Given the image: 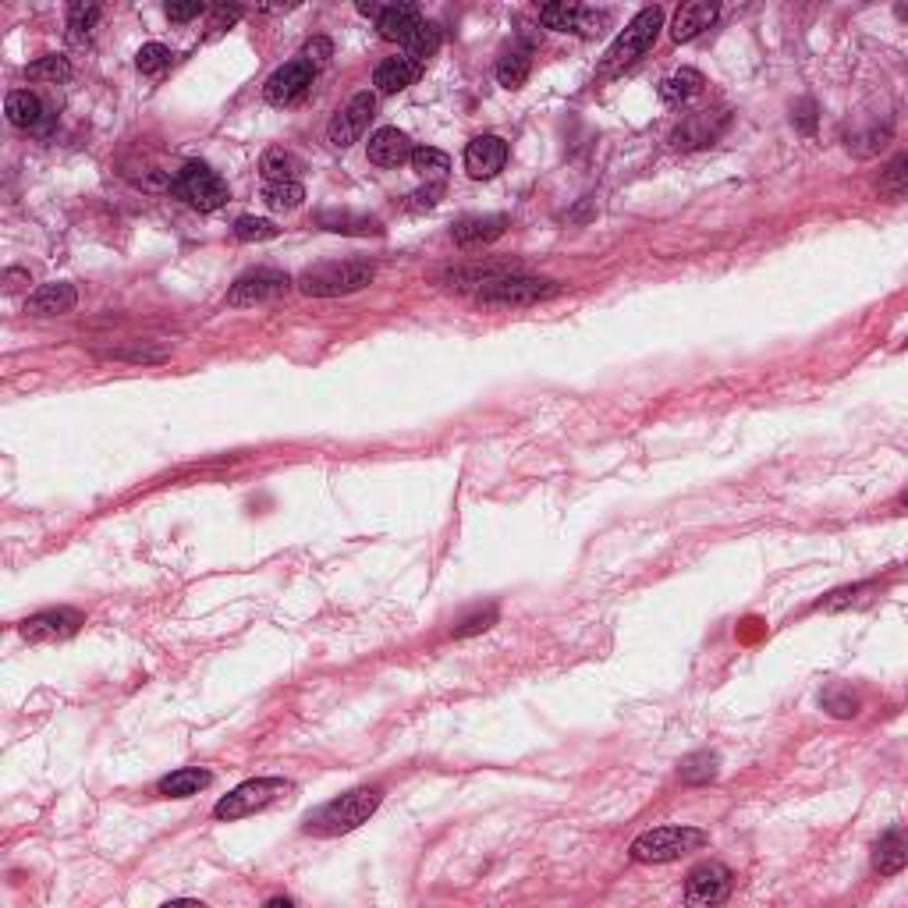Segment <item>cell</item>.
Returning <instances> with one entry per match:
<instances>
[{
	"label": "cell",
	"instance_id": "1",
	"mask_svg": "<svg viewBox=\"0 0 908 908\" xmlns=\"http://www.w3.org/2000/svg\"><path fill=\"white\" fill-rule=\"evenodd\" d=\"M384 802V791L380 788H352L345 795L330 799L327 806H320L313 816L306 820V834L313 838H341L348 830L362 827L369 816L380 809Z\"/></svg>",
	"mask_w": 908,
	"mask_h": 908
},
{
	"label": "cell",
	"instance_id": "2",
	"mask_svg": "<svg viewBox=\"0 0 908 908\" xmlns=\"http://www.w3.org/2000/svg\"><path fill=\"white\" fill-rule=\"evenodd\" d=\"M376 267L369 259H334V263H320L309 267L298 277L295 288L309 298H337V295H355L366 284H373Z\"/></svg>",
	"mask_w": 908,
	"mask_h": 908
},
{
	"label": "cell",
	"instance_id": "3",
	"mask_svg": "<svg viewBox=\"0 0 908 908\" xmlns=\"http://www.w3.org/2000/svg\"><path fill=\"white\" fill-rule=\"evenodd\" d=\"M660 29H664V11L660 8H642L639 15L632 18V22L625 25V29L618 32V40L607 47V54H603V64H600V79H614L618 71H625L628 64L639 61L646 50L657 43Z\"/></svg>",
	"mask_w": 908,
	"mask_h": 908
},
{
	"label": "cell",
	"instance_id": "4",
	"mask_svg": "<svg viewBox=\"0 0 908 908\" xmlns=\"http://www.w3.org/2000/svg\"><path fill=\"white\" fill-rule=\"evenodd\" d=\"M706 841L710 838L699 827H657L639 834L632 841V848H628V855H632V862H642V866H650V862H674L681 855L703 848Z\"/></svg>",
	"mask_w": 908,
	"mask_h": 908
},
{
	"label": "cell",
	"instance_id": "5",
	"mask_svg": "<svg viewBox=\"0 0 908 908\" xmlns=\"http://www.w3.org/2000/svg\"><path fill=\"white\" fill-rule=\"evenodd\" d=\"M171 192L178 199H185L192 210L199 213H213L220 210V206L231 199V192H227V181L220 178L217 171H210L206 164H199V160H188L185 167H181L178 174L171 178Z\"/></svg>",
	"mask_w": 908,
	"mask_h": 908
},
{
	"label": "cell",
	"instance_id": "6",
	"mask_svg": "<svg viewBox=\"0 0 908 908\" xmlns=\"http://www.w3.org/2000/svg\"><path fill=\"white\" fill-rule=\"evenodd\" d=\"M284 795H291V781H284V777H256V781H245L235 791H227L224 799L213 806V816L217 820H242V816H252L259 809L281 802Z\"/></svg>",
	"mask_w": 908,
	"mask_h": 908
},
{
	"label": "cell",
	"instance_id": "7",
	"mask_svg": "<svg viewBox=\"0 0 908 908\" xmlns=\"http://www.w3.org/2000/svg\"><path fill=\"white\" fill-rule=\"evenodd\" d=\"M561 295L557 281H547V277H525V274H511L504 281L490 284L486 291H479V306H504V309H515V306H536V302H547V298Z\"/></svg>",
	"mask_w": 908,
	"mask_h": 908
},
{
	"label": "cell",
	"instance_id": "8",
	"mask_svg": "<svg viewBox=\"0 0 908 908\" xmlns=\"http://www.w3.org/2000/svg\"><path fill=\"white\" fill-rule=\"evenodd\" d=\"M291 291V277L281 270L259 267L242 274L231 291H227V306H263V302H277Z\"/></svg>",
	"mask_w": 908,
	"mask_h": 908
},
{
	"label": "cell",
	"instance_id": "9",
	"mask_svg": "<svg viewBox=\"0 0 908 908\" xmlns=\"http://www.w3.org/2000/svg\"><path fill=\"white\" fill-rule=\"evenodd\" d=\"M373 110H376V96L373 93H355L352 100L345 103V107L337 110L334 121H330V128H327L330 146L348 149L352 142H359V135L366 132L369 121H373Z\"/></svg>",
	"mask_w": 908,
	"mask_h": 908
},
{
	"label": "cell",
	"instance_id": "10",
	"mask_svg": "<svg viewBox=\"0 0 908 908\" xmlns=\"http://www.w3.org/2000/svg\"><path fill=\"white\" fill-rule=\"evenodd\" d=\"M313 64L302 57V61H288L284 68H277L274 75L267 79V86H263V96H267V103H274V107H288V103L302 100L306 96V89L313 86Z\"/></svg>",
	"mask_w": 908,
	"mask_h": 908
},
{
	"label": "cell",
	"instance_id": "11",
	"mask_svg": "<svg viewBox=\"0 0 908 908\" xmlns=\"http://www.w3.org/2000/svg\"><path fill=\"white\" fill-rule=\"evenodd\" d=\"M731 894V869L721 862H703L685 880V901L689 905H721Z\"/></svg>",
	"mask_w": 908,
	"mask_h": 908
},
{
	"label": "cell",
	"instance_id": "12",
	"mask_svg": "<svg viewBox=\"0 0 908 908\" xmlns=\"http://www.w3.org/2000/svg\"><path fill=\"white\" fill-rule=\"evenodd\" d=\"M82 625V614L71 611V607H54V611H40L32 614V618H25L22 625H18V632H22V639L29 642H57V639H68V635H75Z\"/></svg>",
	"mask_w": 908,
	"mask_h": 908
},
{
	"label": "cell",
	"instance_id": "13",
	"mask_svg": "<svg viewBox=\"0 0 908 908\" xmlns=\"http://www.w3.org/2000/svg\"><path fill=\"white\" fill-rule=\"evenodd\" d=\"M508 164V142L501 135H479L465 146V171L472 178H494Z\"/></svg>",
	"mask_w": 908,
	"mask_h": 908
},
{
	"label": "cell",
	"instance_id": "14",
	"mask_svg": "<svg viewBox=\"0 0 908 908\" xmlns=\"http://www.w3.org/2000/svg\"><path fill=\"white\" fill-rule=\"evenodd\" d=\"M717 4H710V0H692V4H681L678 11H674V22H671V40L674 43H692L699 36V32H706L713 22H717Z\"/></svg>",
	"mask_w": 908,
	"mask_h": 908
},
{
	"label": "cell",
	"instance_id": "15",
	"mask_svg": "<svg viewBox=\"0 0 908 908\" xmlns=\"http://www.w3.org/2000/svg\"><path fill=\"white\" fill-rule=\"evenodd\" d=\"M4 114L15 128H25V132H47L50 128V114L43 107V100L29 89H15L8 93V103H4Z\"/></svg>",
	"mask_w": 908,
	"mask_h": 908
},
{
	"label": "cell",
	"instance_id": "16",
	"mask_svg": "<svg viewBox=\"0 0 908 908\" xmlns=\"http://www.w3.org/2000/svg\"><path fill=\"white\" fill-rule=\"evenodd\" d=\"M508 231V217L504 213H490V217H462L451 227L454 242L462 249H476V245H490Z\"/></svg>",
	"mask_w": 908,
	"mask_h": 908
},
{
	"label": "cell",
	"instance_id": "17",
	"mask_svg": "<svg viewBox=\"0 0 908 908\" xmlns=\"http://www.w3.org/2000/svg\"><path fill=\"white\" fill-rule=\"evenodd\" d=\"M75 302H79V291H75V284H64V281L40 284V288L29 295V302H25V313H32V316H61V313H71V309H75Z\"/></svg>",
	"mask_w": 908,
	"mask_h": 908
},
{
	"label": "cell",
	"instance_id": "18",
	"mask_svg": "<svg viewBox=\"0 0 908 908\" xmlns=\"http://www.w3.org/2000/svg\"><path fill=\"white\" fill-rule=\"evenodd\" d=\"M405 160H412V142L398 128H380L369 139V164L376 167H401Z\"/></svg>",
	"mask_w": 908,
	"mask_h": 908
},
{
	"label": "cell",
	"instance_id": "19",
	"mask_svg": "<svg viewBox=\"0 0 908 908\" xmlns=\"http://www.w3.org/2000/svg\"><path fill=\"white\" fill-rule=\"evenodd\" d=\"M316 224L323 231H334V235H355V238H369V235H384V224L366 213H352V210H323L316 217Z\"/></svg>",
	"mask_w": 908,
	"mask_h": 908
},
{
	"label": "cell",
	"instance_id": "20",
	"mask_svg": "<svg viewBox=\"0 0 908 908\" xmlns=\"http://www.w3.org/2000/svg\"><path fill=\"white\" fill-rule=\"evenodd\" d=\"M511 274H518L515 267H458V270H447L440 281L447 284V288H454V291H486L490 284H497V281H504V277H511Z\"/></svg>",
	"mask_w": 908,
	"mask_h": 908
},
{
	"label": "cell",
	"instance_id": "21",
	"mask_svg": "<svg viewBox=\"0 0 908 908\" xmlns=\"http://www.w3.org/2000/svg\"><path fill=\"white\" fill-rule=\"evenodd\" d=\"M419 25H423V15H419V8H412V4H391V8H384L380 18H376L380 36L391 43H405Z\"/></svg>",
	"mask_w": 908,
	"mask_h": 908
},
{
	"label": "cell",
	"instance_id": "22",
	"mask_svg": "<svg viewBox=\"0 0 908 908\" xmlns=\"http://www.w3.org/2000/svg\"><path fill=\"white\" fill-rule=\"evenodd\" d=\"M415 79H419V64L408 61L405 54L387 57V61H380L373 71V86L380 89V93H401V89H408Z\"/></svg>",
	"mask_w": 908,
	"mask_h": 908
},
{
	"label": "cell",
	"instance_id": "23",
	"mask_svg": "<svg viewBox=\"0 0 908 908\" xmlns=\"http://www.w3.org/2000/svg\"><path fill=\"white\" fill-rule=\"evenodd\" d=\"M213 774L203 767H181L174 770V774H167L164 781L157 784V791L164 795V799H192V795H199L203 788H210Z\"/></svg>",
	"mask_w": 908,
	"mask_h": 908
},
{
	"label": "cell",
	"instance_id": "24",
	"mask_svg": "<svg viewBox=\"0 0 908 908\" xmlns=\"http://www.w3.org/2000/svg\"><path fill=\"white\" fill-rule=\"evenodd\" d=\"M721 125H724V114H710V110H699V114H692V118L685 121V125H681L678 132L671 135V139H674V146H685V149L706 146V142L717 139Z\"/></svg>",
	"mask_w": 908,
	"mask_h": 908
},
{
	"label": "cell",
	"instance_id": "25",
	"mask_svg": "<svg viewBox=\"0 0 908 908\" xmlns=\"http://www.w3.org/2000/svg\"><path fill=\"white\" fill-rule=\"evenodd\" d=\"M699 93H703V75H699L696 68H681L660 82V100L671 103V107L689 103L692 96H699Z\"/></svg>",
	"mask_w": 908,
	"mask_h": 908
},
{
	"label": "cell",
	"instance_id": "26",
	"mask_svg": "<svg viewBox=\"0 0 908 908\" xmlns=\"http://www.w3.org/2000/svg\"><path fill=\"white\" fill-rule=\"evenodd\" d=\"M440 40H444V36H440V25H437V22H423V25H419V29H415L412 36L405 40V57H408V61L419 64V68H423V64L430 61V57L440 50Z\"/></svg>",
	"mask_w": 908,
	"mask_h": 908
},
{
	"label": "cell",
	"instance_id": "27",
	"mask_svg": "<svg viewBox=\"0 0 908 908\" xmlns=\"http://www.w3.org/2000/svg\"><path fill=\"white\" fill-rule=\"evenodd\" d=\"M529 68H533V61H529V50L525 47L504 50L501 61H497V82H501L504 89H518L525 79H529Z\"/></svg>",
	"mask_w": 908,
	"mask_h": 908
},
{
	"label": "cell",
	"instance_id": "28",
	"mask_svg": "<svg viewBox=\"0 0 908 908\" xmlns=\"http://www.w3.org/2000/svg\"><path fill=\"white\" fill-rule=\"evenodd\" d=\"M905 841H901L898 830H887L884 838L877 841V852H873V866L884 873V877H894V873H901L905 869Z\"/></svg>",
	"mask_w": 908,
	"mask_h": 908
},
{
	"label": "cell",
	"instance_id": "29",
	"mask_svg": "<svg viewBox=\"0 0 908 908\" xmlns=\"http://www.w3.org/2000/svg\"><path fill=\"white\" fill-rule=\"evenodd\" d=\"M717 752H692V756H685V760L678 763V777L685 784H706L717 777Z\"/></svg>",
	"mask_w": 908,
	"mask_h": 908
},
{
	"label": "cell",
	"instance_id": "30",
	"mask_svg": "<svg viewBox=\"0 0 908 908\" xmlns=\"http://www.w3.org/2000/svg\"><path fill=\"white\" fill-rule=\"evenodd\" d=\"M302 199H306V188L298 181H267V188H263V203L270 210H295V206H302Z\"/></svg>",
	"mask_w": 908,
	"mask_h": 908
},
{
	"label": "cell",
	"instance_id": "31",
	"mask_svg": "<svg viewBox=\"0 0 908 908\" xmlns=\"http://www.w3.org/2000/svg\"><path fill=\"white\" fill-rule=\"evenodd\" d=\"M25 75H29L32 82H68L71 79V64H68V57H61V54H50V57H40L36 64H29L25 68Z\"/></svg>",
	"mask_w": 908,
	"mask_h": 908
},
{
	"label": "cell",
	"instance_id": "32",
	"mask_svg": "<svg viewBox=\"0 0 908 908\" xmlns=\"http://www.w3.org/2000/svg\"><path fill=\"white\" fill-rule=\"evenodd\" d=\"M579 18L582 8L575 4H543L540 8V22L554 32H579Z\"/></svg>",
	"mask_w": 908,
	"mask_h": 908
},
{
	"label": "cell",
	"instance_id": "33",
	"mask_svg": "<svg viewBox=\"0 0 908 908\" xmlns=\"http://www.w3.org/2000/svg\"><path fill=\"white\" fill-rule=\"evenodd\" d=\"M259 167H263V178L267 181H295L298 174V160L291 157L288 149H267Z\"/></svg>",
	"mask_w": 908,
	"mask_h": 908
},
{
	"label": "cell",
	"instance_id": "34",
	"mask_svg": "<svg viewBox=\"0 0 908 908\" xmlns=\"http://www.w3.org/2000/svg\"><path fill=\"white\" fill-rule=\"evenodd\" d=\"M96 18H100V8H96V4H71L68 8L71 40H89V29L96 25Z\"/></svg>",
	"mask_w": 908,
	"mask_h": 908
},
{
	"label": "cell",
	"instance_id": "35",
	"mask_svg": "<svg viewBox=\"0 0 908 908\" xmlns=\"http://www.w3.org/2000/svg\"><path fill=\"white\" fill-rule=\"evenodd\" d=\"M235 238L238 242H267V238H277V227L263 217H238Z\"/></svg>",
	"mask_w": 908,
	"mask_h": 908
},
{
	"label": "cell",
	"instance_id": "36",
	"mask_svg": "<svg viewBox=\"0 0 908 908\" xmlns=\"http://www.w3.org/2000/svg\"><path fill=\"white\" fill-rule=\"evenodd\" d=\"M107 359H121V362H164L167 355V348H160V345H132V348H107Z\"/></svg>",
	"mask_w": 908,
	"mask_h": 908
},
{
	"label": "cell",
	"instance_id": "37",
	"mask_svg": "<svg viewBox=\"0 0 908 908\" xmlns=\"http://www.w3.org/2000/svg\"><path fill=\"white\" fill-rule=\"evenodd\" d=\"M171 61H174V54L164 47V43H146V47L135 54V64H139V71H146V75H157V71H164Z\"/></svg>",
	"mask_w": 908,
	"mask_h": 908
},
{
	"label": "cell",
	"instance_id": "38",
	"mask_svg": "<svg viewBox=\"0 0 908 908\" xmlns=\"http://www.w3.org/2000/svg\"><path fill=\"white\" fill-rule=\"evenodd\" d=\"M905 167H908V157H894V164L884 171V178H880V192H884L887 199H905Z\"/></svg>",
	"mask_w": 908,
	"mask_h": 908
},
{
	"label": "cell",
	"instance_id": "39",
	"mask_svg": "<svg viewBox=\"0 0 908 908\" xmlns=\"http://www.w3.org/2000/svg\"><path fill=\"white\" fill-rule=\"evenodd\" d=\"M447 153L444 149H433V146H419V149H412V167L419 174H444L447 171Z\"/></svg>",
	"mask_w": 908,
	"mask_h": 908
},
{
	"label": "cell",
	"instance_id": "40",
	"mask_svg": "<svg viewBox=\"0 0 908 908\" xmlns=\"http://www.w3.org/2000/svg\"><path fill=\"white\" fill-rule=\"evenodd\" d=\"M494 621H497V611H494V607H486V611H479V614H472V618L458 621V625H454V639H465V635L486 632V628L494 625Z\"/></svg>",
	"mask_w": 908,
	"mask_h": 908
},
{
	"label": "cell",
	"instance_id": "41",
	"mask_svg": "<svg viewBox=\"0 0 908 908\" xmlns=\"http://www.w3.org/2000/svg\"><path fill=\"white\" fill-rule=\"evenodd\" d=\"M203 11L206 8L199 0H192V4H167V18H171V22H192V18H199Z\"/></svg>",
	"mask_w": 908,
	"mask_h": 908
},
{
	"label": "cell",
	"instance_id": "42",
	"mask_svg": "<svg viewBox=\"0 0 908 908\" xmlns=\"http://www.w3.org/2000/svg\"><path fill=\"white\" fill-rule=\"evenodd\" d=\"M823 706H827L834 717H855V713H859V703H855V696H845V699L823 696Z\"/></svg>",
	"mask_w": 908,
	"mask_h": 908
},
{
	"label": "cell",
	"instance_id": "43",
	"mask_svg": "<svg viewBox=\"0 0 908 908\" xmlns=\"http://www.w3.org/2000/svg\"><path fill=\"white\" fill-rule=\"evenodd\" d=\"M330 50H334V47H330V40L316 36V40H309V43H306V61H309V64H323V61L330 57Z\"/></svg>",
	"mask_w": 908,
	"mask_h": 908
},
{
	"label": "cell",
	"instance_id": "44",
	"mask_svg": "<svg viewBox=\"0 0 908 908\" xmlns=\"http://www.w3.org/2000/svg\"><path fill=\"white\" fill-rule=\"evenodd\" d=\"M437 196H440V185L419 188V192L412 196V210H430V206H437Z\"/></svg>",
	"mask_w": 908,
	"mask_h": 908
},
{
	"label": "cell",
	"instance_id": "45",
	"mask_svg": "<svg viewBox=\"0 0 908 908\" xmlns=\"http://www.w3.org/2000/svg\"><path fill=\"white\" fill-rule=\"evenodd\" d=\"M238 18H242V8H213V25H210V29L213 32H224L227 25L238 22Z\"/></svg>",
	"mask_w": 908,
	"mask_h": 908
},
{
	"label": "cell",
	"instance_id": "46",
	"mask_svg": "<svg viewBox=\"0 0 908 908\" xmlns=\"http://www.w3.org/2000/svg\"><path fill=\"white\" fill-rule=\"evenodd\" d=\"M799 121H802V128H806V132H809V128H813V121H816V118H813V103H802V114H799Z\"/></svg>",
	"mask_w": 908,
	"mask_h": 908
},
{
	"label": "cell",
	"instance_id": "47",
	"mask_svg": "<svg viewBox=\"0 0 908 908\" xmlns=\"http://www.w3.org/2000/svg\"><path fill=\"white\" fill-rule=\"evenodd\" d=\"M359 11L362 15H369V18H380V11L384 8H380V4H359Z\"/></svg>",
	"mask_w": 908,
	"mask_h": 908
},
{
	"label": "cell",
	"instance_id": "48",
	"mask_svg": "<svg viewBox=\"0 0 908 908\" xmlns=\"http://www.w3.org/2000/svg\"><path fill=\"white\" fill-rule=\"evenodd\" d=\"M267 905H270V908H281V905H284V908H288V905H291V901H288V898H270V901H267Z\"/></svg>",
	"mask_w": 908,
	"mask_h": 908
}]
</instances>
